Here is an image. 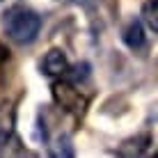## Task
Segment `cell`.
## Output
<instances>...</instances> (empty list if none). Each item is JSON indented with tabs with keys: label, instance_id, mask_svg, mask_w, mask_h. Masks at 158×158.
Here are the masks:
<instances>
[{
	"label": "cell",
	"instance_id": "cell-7",
	"mask_svg": "<svg viewBox=\"0 0 158 158\" xmlns=\"http://www.w3.org/2000/svg\"><path fill=\"white\" fill-rule=\"evenodd\" d=\"M142 21L151 32H158V0H147L142 5Z\"/></svg>",
	"mask_w": 158,
	"mask_h": 158
},
{
	"label": "cell",
	"instance_id": "cell-6",
	"mask_svg": "<svg viewBox=\"0 0 158 158\" xmlns=\"http://www.w3.org/2000/svg\"><path fill=\"white\" fill-rule=\"evenodd\" d=\"M149 144H151L149 135H135V138L126 140V142L119 147L117 154L119 156H140V154H144V151L149 149Z\"/></svg>",
	"mask_w": 158,
	"mask_h": 158
},
{
	"label": "cell",
	"instance_id": "cell-10",
	"mask_svg": "<svg viewBox=\"0 0 158 158\" xmlns=\"http://www.w3.org/2000/svg\"><path fill=\"white\" fill-rule=\"evenodd\" d=\"M7 57H9V51H7V48L2 46V44H0V62H5Z\"/></svg>",
	"mask_w": 158,
	"mask_h": 158
},
{
	"label": "cell",
	"instance_id": "cell-3",
	"mask_svg": "<svg viewBox=\"0 0 158 158\" xmlns=\"http://www.w3.org/2000/svg\"><path fill=\"white\" fill-rule=\"evenodd\" d=\"M69 69V60L60 48H51L41 60V73L46 76H67Z\"/></svg>",
	"mask_w": 158,
	"mask_h": 158
},
{
	"label": "cell",
	"instance_id": "cell-5",
	"mask_svg": "<svg viewBox=\"0 0 158 158\" xmlns=\"http://www.w3.org/2000/svg\"><path fill=\"white\" fill-rule=\"evenodd\" d=\"M14 135V110L12 106L2 103L0 106V149L12 140Z\"/></svg>",
	"mask_w": 158,
	"mask_h": 158
},
{
	"label": "cell",
	"instance_id": "cell-1",
	"mask_svg": "<svg viewBox=\"0 0 158 158\" xmlns=\"http://www.w3.org/2000/svg\"><path fill=\"white\" fill-rule=\"evenodd\" d=\"M2 28L5 35L9 37L14 44H32L39 35L41 19L37 12H32L30 7H9L2 16Z\"/></svg>",
	"mask_w": 158,
	"mask_h": 158
},
{
	"label": "cell",
	"instance_id": "cell-4",
	"mask_svg": "<svg viewBox=\"0 0 158 158\" xmlns=\"http://www.w3.org/2000/svg\"><path fill=\"white\" fill-rule=\"evenodd\" d=\"M124 44H126L128 48H142L144 46V21H138L133 19L131 23L124 28V35H122Z\"/></svg>",
	"mask_w": 158,
	"mask_h": 158
},
{
	"label": "cell",
	"instance_id": "cell-9",
	"mask_svg": "<svg viewBox=\"0 0 158 158\" xmlns=\"http://www.w3.org/2000/svg\"><path fill=\"white\" fill-rule=\"evenodd\" d=\"M87 69H89L87 64H78V67H73V73L69 71L67 76H71L73 80H85V78H87Z\"/></svg>",
	"mask_w": 158,
	"mask_h": 158
},
{
	"label": "cell",
	"instance_id": "cell-2",
	"mask_svg": "<svg viewBox=\"0 0 158 158\" xmlns=\"http://www.w3.org/2000/svg\"><path fill=\"white\" fill-rule=\"evenodd\" d=\"M53 92V99L60 108H64V110L69 112H76V115H80V112L85 110V99L80 96V92L76 89L71 83H64V80H57V83H53L51 87Z\"/></svg>",
	"mask_w": 158,
	"mask_h": 158
},
{
	"label": "cell",
	"instance_id": "cell-8",
	"mask_svg": "<svg viewBox=\"0 0 158 158\" xmlns=\"http://www.w3.org/2000/svg\"><path fill=\"white\" fill-rule=\"evenodd\" d=\"M48 151H51V156H64V158L73 156V147H71V140H69V135H57V138L51 142Z\"/></svg>",
	"mask_w": 158,
	"mask_h": 158
}]
</instances>
